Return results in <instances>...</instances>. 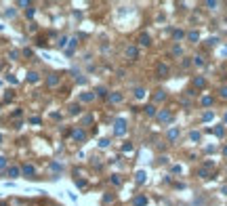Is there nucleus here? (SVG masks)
<instances>
[{"label":"nucleus","instance_id":"1","mask_svg":"<svg viewBox=\"0 0 227 206\" xmlns=\"http://www.w3.org/2000/svg\"><path fill=\"white\" fill-rule=\"evenodd\" d=\"M114 126H116V128H114V135H116V137L124 135V132H126V120H124V118H118V120L114 122Z\"/></svg>","mask_w":227,"mask_h":206},{"label":"nucleus","instance_id":"2","mask_svg":"<svg viewBox=\"0 0 227 206\" xmlns=\"http://www.w3.org/2000/svg\"><path fill=\"white\" fill-rule=\"evenodd\" d=\"M156 74H158V78H168L170 69H168V65H164V63H158V67H156Z\"/></svg>","mask_w":227,"mask_h":206},{"label":"nucleus","instance_id":"3","mask_svg":"<svg viewBox=\"0 0 227 206\" xmlns=\"http://www.w3.org/2000/svg\"><path fill=\"white\" fill-rule=\"evenodd\" d=\"M21 173H23L25 177L30 179V177H34V175H36V168H34L32 164H23V168H21Z\"/></svg>","mask_w":227,"mask_h":206},{"label":"nucleus","instance_id":"4","mask_svg":"<svg viewBox=\"0 0 227 206\" xmlns=\"http://www.w3.org/2000/svg\"><path fill=\"white\" fill-rule=\"evenodd\" d=\"M126 57H128V59H137V57H139L137 46H128V49H126Z\"/></svg>","mask_w":227,"mask_h":206},{"label":"nucleus","instance_id":"5","mask_svg":"<svg viewBox=\"0 0 227 206\" xmlns=\"http://www.w3.org/2000/svg\"><path fill=\"white\" fill-rule=\"evenodd\" d=\"M139 44H141V46H149V44H151L149 34H141V36H139Z\"/></svg>","mask_w":227,"mask_h":206},{"label":"nucleus","instance_id":"6","mask_svg":"<svg viewBox=\"0 0 227 206\" xmlns=\"http://www.w3.org/2000/svg\"><path fill=\"white\" fill-rule=\"evenodd\" d=\"M47 84H49V86H57V84H59V74H51V76L47 78Z\"/></svg>","mask_w":227,"mask_h":206},{"label":"nucleus","instance_id":"7","mask_svg":"<svg viewBox=\"0 0 227 206\" xmlns=\"http://www.w3.org/2000/svg\"><path fill=\"white\" fill-rule=\"evenodd\" d=\"M158 120L160 122H168V120H172V114L170 112H160L158 114Z\"/></svg>","mask_w":227,"mask_h":206},{"label":"nucleus","instance_id":"8","mask_svg":"<svg viewBox=\"0 0 227 206\" xmlns=\"http://www.w3.org/2000/svg\"><path fill=\"white\" fill-rule=\"evenodd\" d=\"M133 204L135 206H145V204H147V198H145V196H137V198L133 200Z\"/></svg>","mask_w":227,"mask_h":206},{"label":"nucleus","instance_id":"9","mask_svg":"<svg viewBox=\"0 0 227 206\" xmlns=\"http://www.w3.org/2000/svg\"><path fill=\"white\" fill-rule=\"evenodd\" d=\"M19 173H21V171H19L17 166H11V168L6 171V177H13V179H15V177H19Z\"/></svg>","mask_w":227,"mask_h":206},{"label":"nucleus","instance_id":"10","mask_svg":"<svg viewBox=\"0 0 227 206\" xmlns=\"http://www.w3.org/2000/svg\"><path fill=\"white\" fill-rule=\"evenodd\" d=\"M80 112H82V107H80L78 103H72V105H69V114H72V116H76V114H80Z\"/></svg>","mask_w":227,"mask_h":206},{"label":"nucleus","instance_id":"11","mask_svg":"<svg viewBox=\"0 0 227 206\" xmlns=\"http://www.w3.org/2000/svg\"><path fill=\"white\" fill-rule=\"evenodd\" d=\"M122 99H124V97H122L120 93H112V95H110V101H112V103H120Z\"/></svg>","mask_w":227,"mask_h":206},{"label":"nucleus","instance_id":"12","mask_svg":"<svg viewBox=\"0 0 227 206\" xmlns=\"http://www.w3.org/2000/svg\"><path fill=\"white\" fill-rule=\"evenodd\" d=\"M72 135H74V139H78V141L86 139V132H84V130H74V132H72Z\"/></svg>","mask_w":227,"mask_h":206},{"label":"nucleus","instance_id":"13","mask_svg":"<svg viewBox=\"0 0 227 206\" xmlns=\"http://www.w3.org/2000/svg\"><path fill=\"white\" fill-rule=\"evenodd\" d=\"M135 97H137V99H143V97H145V88L137 86V88H135Z\"/></svg>","mask_w":227,"mask_h":206},{"label":"nucleus","instance_id":"14","mask_svg":"<svg viewBox=\"0 0 227 206\" xmlns=\"http://www.w3.org/2000/svg\"><path fill=\"white\" fill-rule=\"evenodd\" d=\"M95 99V95L93 93H84V95H80V101H93Z\"/></svg>","mask_w":227,"mask_h":206},{"label":"nucleus","instance_id":"15","mask_svg":"<svg viewBox=\"0 0 227 206\" xmlns=\"http://www.w3.org/2000/svg\"><path fill=\"white\" fill-rule=\"evenodd\" d=\"M28 82H38V74H36V71H30V74H28Z\"/></svg>","mask_w":227,"mask_h":206},{"label":"nucleus","instance_id":"16","mask_svg":"<svg viewBox=\"0 0 227 206\" xmlns=\"http://www.w3.org/2000/svg\"><path fill=\"white\" fill-rule=\"evenodd\" d=\"M179 137V130L177 128H172V130H168V141H175Z\"/></svg>","mask_w":227,"mask_h":206},{"label":"nucleus","instance_id":"17","mask_svg":"<svg viewBox=\"0 0 227 206\" xmlns=\"http://www.w3.org/2000/svg\"><path fill=\"white\" fill-rule=\"evenodd\" d=\"M99 97H107V88L105 86H97V91H95Z\"/></svg>","mask_w":227,"mask_h":206},{"label":"nucleus","instance_id":"18","mask_svg":"<svg viewBox=\"0 0 227 206\" xmlns=\"http://www.w3.org/2000/svg\"><path fill=\"white\" fill-rule=\"evenodd\" d=\"M145 114L147 116H156V105H147L145 107Z\"/></svg>","mask_w":227,"mask_h":206},{"label":"nucleus","instance_id":"19","mask_svg":"<svg viewBox=\"0 0 227 206\" xmlns=\"http://www.w3.org/2000/svg\"><path fill=\"white\" fill-rule=\"evenodd\" d=\"M153 99H156V101H164V99H166V93H164V91H158Z\"/></svg>","mask_w":227,"mask_h":206},{"label":"nucleus","instance_id":"20","mask_svg":"<svg viewBox=\"0 0 227 206\" xmlns=\"http://www.w3.org/2000/svg\"><path fill=\"white\" fill-rule=\"evenodd\" d=\"M194 84H196V86H200V88H202V86L206 84V80H204V78H200V76H198V78H194Z\"/></svg>","mask_w":227,"mask_h":206},{"label":"nucleus","instance_id":"21","mask_svg":"<svg viewBox=\"0 0 227 206\" xmlns=\"http://www.w3.org/2000/svg\"><path fill=\"white\" fill-rule=\"evenodd\" d=\"M183 32H181V30H175V32H172V38H175V40H181V38H183Z\"/></svg>","mask_w":227,"mask_h":206},{"label":"nucleus","instance_id":"22","mask_svg":"<svg viewBox=\"0 0 227 206\" xmlns=\"http://www.w3.org/2000/svg\"><path fill=\"white\" fill-rule=\"evenodd\" d=\"M187 38L192 40V42H196V40L200 38V34H198V32H189V34H187Z\"/></svg>","mask_w":227,"mask_h":206},{"label":"nucleus","instance_id":"23","mask_svg":"<svg viewBox=\"0 0 227 206\" xmlns=\"http://www.w3.org/2000/svg\"><path fill=\"white\" fill-rule=\"evenodd\" d=\"M103 202H105V204H112V202H114V196H112V194H105V196H103Z\"/></svg>","mask_w":227,"mask_h":206},{"label":"nucleus","instance_id":"24","mask_svg":"<svg viewBox=\"0 0 227 206\" xmlns=\"http://www.w3.org/2000/svg\"><path fill=\"white\" fill-rule=\"evenodd\" d=\"M76 44H78V40H76V38H72V40H69V49H67V53L74 51V49H76Z\"/></svg>","mask_w":227,"mask_h":206},{"label":"nucleus","instance_id":"25","mask_svg":"<svg viewBox=\"0 0 227 206\" xmlns=\"http://www.w3.org/2000/svg\"><path fill=\"white\" fill-rule=\"evenodd\" d=\"M143 181H145V173L139 171V173H137V183H143Z\"/></svg>","mask_w":227,"mask_h":206},{"label":"nucleus","instance_id":"26","mask_svg":"<svg viewBox=\"0 0 227 206\" xmlns=\"http://www.w3.org/2000/svg\"><path fill=\"white\" fill-rule=\"evenodd\" d=\"M110 181H112V185H120L122 181H120V177H118V175H114L112 179H110Z\"/></svg>","mask_w":227,"mask_h":206},{"label":"nucleus","instance_id":"27","mask_svg":"<svg viewBox=\"0 0 227 206\" xmlns=\"http://www.w3.org/2000/svg\"><path fill=\"white\" fill-rule=\"evenodd\" d=\"M181 53H183V51H181V46H172V55H175V57H179Z\"/></svg>","mask_w":227,"mask_h":206},{"label":"nucleus","instance_id":"28","mask_svg":"<svg viewBox=\"0 0 227 206\" xmlns=\"http://www.w3.org/2000/svg\"><path fill=\"white\" fill-rule=\"evenodd\" d=\"M219 93H221L223 99H227V86H221V91H219Z\"/></svg>","mask_w":227,"mask_h":206},{"label":"nucleus","instance_id":"29","mask_svg":"<svg viewBox=\"0 0 227 206\" xmlns=\"http://www.w3.org/2000/svg\"><path fill=\"white\" fill-rule=\"evenodd\" d=\"M99 145H101V147H107V145H110V139H101V141H99Z\"/></svg>","mask_w":227,"mask_h":206},{"label":"nucleus","instance_id":"30","mask_svg":"<svg viewBox=\"0 0 227 206\" xmlns=\"http://www.w3.org/2000/svg\"><path fill=\"white\" fill-rule=\"evenodd\" d=\"M202 103H204V105H210V103H212V97H204Z\"/></svg>","mask_w":227,"mask_h":206},{"label":"nucleus","instance_id":"31","mask_svg":"<svg viewBox=\"0 0 227 206\" xmlns=\"http://www.w3.org/2000/svg\"><path fill=\"white\" fill-rule=\"evenodd\" d=\"M215 132H217V137H223V135H225V130H223V126H219V128H217Z\"/></svg>","mask_w":227,"mask_h":206},{"label":"nucleus","instance_id":"32","mask_svg":"<svg viewBox=\"0 0 227 206\" xmlns=\"http://www.w3.org/2000/svg\"><path fill=\"white\" fill-rule=\"evenodd\" d=\"M51 168H53V171H61V164H59V162H53Z\"/></svg>","mask_w":227,"mask_h":206},{"label":"nucleus","instance_id":"33","mask_svg":"<svg viewBox=\"0 0 227 206\" xmlns=\"http://www.w3.org/2000/svg\"><path fill=\"white\" fill-rule=\"evenodd\" d=\"M34 13H36V11H34V8H32V6H30V8H28V11H25V15H28V19H30V17H34Z\"/></svg>","mask_w":227,"mask_h":206},{"label":"nucleus","instance_id":"34","mask_svg":"<svg viewBox=\"0 0 227 206\" xmlns=\"http://www.w3.org/2000/svg\"><path fill=\"white\" fill-rule=\"evenodd\" d=\"M189 137H192V141H200V132H192Z\"/></svg>","mask_w":227,"mask_h":206},{"label":"nucleus","instance_id":"35","mask_svg":"<svg viewBox=\"0 0 227 206\" xmlns=\"http://www.w3.org/2000/svg\"><path fill=\"white\" fill-rule=\"evenodd\" d=\"M8 57H11V59H17V57H19V53H17V51H11V53H8Z\"/></svg>","mask_w":227,"mask_h":206},{"label":"nucleus","instance_id":"36","mask_svg":"<svg viewBox=\"0 0 227 206\" xmlns=\"http://www.w3.org/2000/svg\"><path fill=\"white\" fill-rule=\"evenodd\" d=\"M4 166H6V158L0 156V168H4Z\"/></svg>","mask_w":227,"mask_h":206},{"label":"nucleus","instance_id":"37","mask_svg":"<svg viewBox=\"0 0 227 206\" xmlns=\"http://www.w3.org/2000/svg\"><path fill=\"white\" fill-rule=\"evenodd\" d=\"M65 44H67V38H59V46H61V49L65 46Z\"/></svg>","mask_w":227,"mask_h":206},{"label":"nucleus","instance_id":"38","mask_svg":"<svg viewBox=\"0 0 227 206\" xmlns=\"http://www.w3.org/2000/svg\"><path fill=\"white\" fill-rule=\"evenodd\" d=\"M6 80H8L11 84H17V78H15V76H6Z\"/></svg>","mask_w":227,"mask_h":206},{"label":"nucleus","instance_id":"39","mask_svg":"<svg viewBox=\"0 0 227 206\" xmlns=\"http://www.w3.org/2000/svg\"><path fill=\"white\" fill-rule=\"evenodd\" d=\"M122 151H133V145H131V143H126V145L122 147Z\"/></svg>","mask_w":227,"mask_h":206},{"label":"nucleus","instance_id":"40","mask_svg":"<svg viewBox=\"0 0 227 206\" xmlns=\"http://www.w3.org/2000/svg\"><path fill=\"white\" fill-rule=\"evenodd\" d=\"M30 122H32V124H40V118H38V116H34V118H32Z\"/></svg>","mask_w":227,"mask_h":206},{"label":"nucleus","instance_id":"41","mask_svg":"<svg viewBox=\"0 0 227 206\" xmlns=\"http://www.w3.org/2000/svg\"><path fill=\"white\" fill-rule=\"evenodd\" d=\"M223 154H225V156H227V145H225V147H223Z\"/></svg>","mask_w":227,"mask_h":206},{"label":"nucleus","instance_id":"42","mask_svg":"<svg viewBox=\"0 0 227 206\" xmlns=\"http://www.w3.org/2000/svg\"><path fill=\"white\" fill-rule=\"evenodd\" d=\"M0 141H2V137H0Z\"/></svg>","mask_w":227,"mask_h":206}]
</instances>
